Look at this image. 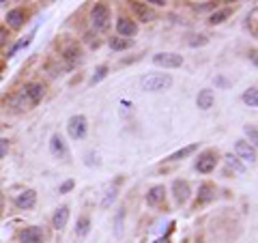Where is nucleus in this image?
Returning a JSON list of instances; mask_svg holds the SVG:
<instances>
[{
  "label": "nucleus",
  "mask_w": 258,
  "mask_h": 243,
  "mask_svg": "<svg viewBox=\"0 0 258 243\" xmlns=\"http://www.w3.org/2000/svg\"><path fill=\"white\" fill-rule=\"evenodd\" d=\"M50 153L60 162H69V146L60 134H54L52 138H50Z\"/></svg>",
  "instance_id": "7"
},
{
  "label": "nucleus",
  "mask_w": 258,
  "mask_h": 243,
  "mask_svg": "<svg viewBox=\"0 0 258 243\" xmlns=\"http://www.w3.org/2000/svg\"><path fill=\"white\" fill-rule=\"evenodd\" d=\"M108 71H110V69H108V65H99V67L95 69V74H92V76H90V80H88V84H90V86H95V84H99V82H102V80H104V78L108 76Z\"/></svg>",
  "instance_id": "28"
},
{
  "label": "nucleus",
  "mask_w": 258,
  "mask_h": 243,
  "mask_svg": "<svg viewBox=\"0 0 258 243\" xmlns=\"http://www.w3.org/2000/svg\"><path fill=\"white\" fill-rule=\"evenodd\" d=\"M6 41H9V28H4V26H0V48H2Z\"/></svg>",
  "instance_id": "35"
},
{
  "label": "nucleus",
  "mask_w": 258,
  "mask_h": 243,
  "mask_svg": "<svg viewBox=\"0 0 258 243\" xmlns=\"http://www.w3.org/2000/svg\"><path fill=\"white\" fill-rule=\"evenodd\" d=\"M172 86V78L168 74H148L140 80V88L146 92H162Z\"/></svg>",
  "instance_id": "2"
},
{
  "label": "nucleus",
  "mask_w": 258,
  "mask_h": 243,
  "mask_svg": "<svg viewBox=\"0 0 258 243\" xmlns=\"http://www.w3.org/2000/svg\"><path fill=\"white\" fill-rule=\"evenodd\" d=\"M155 243H170V241H168V239H157Z\"/></svg>",
  "instance_id": "38"
},
{
  "label": "nucleus",
  "mask_w": 258,
  "mask_h": 243,
  "mask_svg": "<svg viewBox=\"0 0 258 243\" xmlns=\"http://www.w3.org/2000/svg\"><path fill=\"white\" fill-rule=\"evenodd\" d=\"M90 24L95 30H106L108 24H110V9L104 2H97L90 11Z\"/></svg>",
  "instance_id": "4"
},
{
  "label": "nucleus",
  "mask_w": 258,
  "mask_h": 243,
  "mask_svg": "<svg viewBox=\"0 0 258 243\" xmlns=\"http://www.w3.org/2000/svg\"><path fill=\"white\" fill-rule=\"evenodd\" d=\"M198 243H202V241H198Z\"/></svg>",
  "instance_id": "40"
},
{
  "label": "nucleus",
  "mask_w": 258,
  "mask_h": 243,
  "mask_svg": "<svg viewBox=\"0 0 258 243\" xmlns=\"http://www.w3.org/2000/svg\"><path fill=\"white\" fill-rule=\"evenodd\" d=\"M215 86H220V88H228V86H230V82H228L224 76H218V78H215Z\"/></svg>",
  "instance_id": "36"
},
{
  "label": "nucleus",
  "mask_w": 258,
  "mask_h": 243,
  "mask_svg": "<svg viewBox=\"0 0 258 243\" xmlns=\"http://www.w3.org/2000/svg\"><path fill=\"white\" fill-rule=\"evenodd\" d=\"M153 65L164 67V69H176L183 65V56L176 52H160L153 56Z\"/></svg>",
  "instance_id": "5"
},
{
  "label": "nucleus",
  "mask_w": 258,
  "mask_h": 243,
  "mask_svg": "<svg viewBox=\"0 0 258 243\" xmlns=\"http://www.w3.org/2000/svg\"><path fill=\"white\" fill-rule=\"evenodd\" d=\"M2 204H4V202H2V194H0V211H2Z\"/></svg>",
  "instance_id": "39"
},
{
  "label": "nucleus",
  "mask_w": 258,
  "mask_h": 243,
  "mask_svg": "<svg viewBox=\"0 0 258 243\" xmlns=\"http://www.w3.org/2000/svg\"><path fill=\"white\" fill-rule=\"evenodd\" d=\"M213 104H215V95H213L211 88H202V90L198 92L196 106H198L200 110H209V108H213Z\"/></svg>",
  "instance_id": "16"
},
{
  "label": "nucleus",
  "mask_w": 258,
  "mask_h": 243,
  "mask_svg": "<svg viewBox=\"0 0 258 243\" xmlns=\"http://www.w3.org/2000/svg\"><path fill=\"white\" fill-rule=\"evenodd\" d=\"M196 151H198V144H188V146H183V148H178V151H174L172 155H168L166 162H181V160L190 157L192 153H196Z\"/></svg>",
  "instance_id": "21"
},
{
  "label": "nucleus",
  "mask_w": 258,
  "mask_h": 243,
  "mask_svg": "<svg viewBox=\"0 0 258 243\" xmlns=\"http://www.w3.org/2000/svg\"><path fill=\"white\" fill-rule=\"evenodd\" d=\"M116 194H118V183L108 185V188H106V194H104V200H102V209H110L112 202L116 200Z\"/></svg>",
  "instance_id": "22"
},
{
  "label": "nucleus",
  "mask_w": 258,
  "mask_h": 243,
  "mask_svg": "<svg viewBox=\"0 0 258 243\" xmlns=\"http://www.w3.org/2000/svg\"><path fill=\"white\" fill-rule=\"evenodd\" d=\"M215 9H218V4H215V2H200V4H194V11H198V13L215 11Z\"/></svg>",
  "instance_id": "29"
},
{
  "label": "nucleus",
  "mask_w": 258,
  "mask_h": 243,
  "mask_svg": "<svg viewBox=\"0 0 258 243\" xmlns=\"http://www.w3.org/2000/svg\"><path fill=\"white\" fill-rule=\"evenodd\" d=\"M146 4H155V6H162V4H166V2H164V0H148Z\"/></svg>",
  "instance_id": "37"
},
{
  "label": "nucleus",
  "mask_w": 258,
  "mask_h": 243,
  "mask_svg": "<svg viewBox=\"0 0 258 243\" xmlns=\"http://www.w3.org/2000/svg\"><path fill=\"white\" fill-rule=\"evenodd\" d=\"M230 9H215L211 16H209V24L211 26H218V24H224L228 18H230Z\"/></svg>",
  "instance_id": "23"
},
{
  "label": "nucleus",
  "mask_w": 258,
  "mask_h": 243,
  "mask_svg": "<svg viewBox=\"0 0 258 243\" xmlns=\"http://www.w3.org/2000/svg\"><path fill=\"white\" fill-rule=\"evenodd\" d=\"M84 157H86V160H84L86 166H99V164H102V162H99V155H97V153H92V151H88Z\"/></svg>",
  "instance_id": "30"
},
{
  "label": "nucleus",
  "mask_w": 258,
  "mask_h": 243,
  "mask_svg": "<svg viewBox=\"0 0 258 243\" xmlns=\"http://www.w3.org/2000/svg\"><path fill=\"white\" fill-rule=\"evenodd\" d=\"M123 230H125V206H118L116 216H114V234L123 237Z\"/></svg>",
  "instance_id": "24"
},
{
  "label": "nucleus",
  "mask_w": 258,
  "mask_h": 243,
  "mask_svg": "<svg viewBox=\"0 0 258 243\" xmlns=\"http://www.w3.org/2000/svg\"><path fill=\"white\" fill-rule=\"evenodd\" d=\"M132 9L140 18V22H153L155 20V13L146 2H132Z\"/></svg>",
  "instance_id": "15"
},
{
  "label": "nucleus",
  "mask_w": 258,
  "mask_h": 243,
  "mask_svg": "<svg viewBox=\"0 0 258 243\" xmlns=\"http://www.w3.org/2000/svg\"><path fill=\"white\" fill-rule=\"evenodd\" d=\"M224 160H226V166H228V168H232L236 174H243V172H246V166H243V164H241L239 160H236V157H234L232 153H228V155L224 157Z\"/></svg>",
  "instance_id": "27"
},
{
  "label": "nucleus",
  "mask_w": 258,
  "mask_h": 243,
  "mask_svg": "<svg viewBox=\"0 0 258 243\" xmlns=\"http://www.w3.org/2000/svg\"><path fill=\"white\" fill-rule=\"evenodd\" d=\"M6 22H9L11 28H22L26 22V11L22 9V6H18V9H11L9 13H6Z\"/></svg>",
  "instance_id": "17"
},
{
  "label": "nucleus",
  "mask_w": 258,
  "mask_h": 243,
  "mask_svg": "<svg viewBox=\"0 0 258 243\" xmlns=\"http://www.w3.org/2000/svg\"><path fill=\"white\" fill-rule=\"evenodd\" d=\"M243 104L246 106H250V108H256L258 106V88L256 86H252V88H248L246 92H243Z\"/></svg>",
  "instance_id": "26"
},
{
  "label": "nucleus",
  "mask_w": 258,
  "mask_h": 243,
  "mask_svg": "<svg viewBox=\"0 0 258 243\" xmlns=\"http://www.w3.org/2000/svg\"><path fill=\"white\" fill-rule=\"evenodd\" d=\"M80 56H82L80 48H78V46H71V48H67V50L62 52V60L67 62V67H74V65H78Z\"/></svg>",
  "instance_id": "19"
},
{
  "label": "nucleus",
  "mask_w": 258,
  "mask_h": 243,
  "mask_svg": "<svg viewBox=\"0 0 258 243\" xmlns=\"http://www.w3.org/2000/svg\"><path fill=\"white\" fill-rule=\"evenodd\" d=\"M43 95H46V86L41 82H28L16 97V106L18 108H34V106H39Z\"/></svg>",
  "instance_id": "1"
},
{
  "label": "nucleus",
  "mask_w": 258,
  "mask_h": 243,
  "mask_svg": "<svg viewBox=\"0 0 258 243\" xmlns=\"http://www.w3.org/2000/svg\"><path fill=\"white\" fill-rule=\"evenodd\" d=\"M234 157L241 162H248V164H254L256 162V146L250 144L246 140H236L234 142Z\"/></svg>",
  "instance_id": "8"
},
{
  "label": "nucleus",
  "mask_w": 258,
  "mask_h": 243,
  "mask_svg": "<svg viewBox=\"0 0 258 243\" xmlns=\"http://www.w3.org/2000/svg\"><path fill=\"white\" fill-rule=\"evenodd\" d=\"M74 188H76V181H74V178H67V181H64V183H60L58 194H69V192L74 190Z\"/></svg>",
  "instance_id": "31"
},
{
  "label": "nucleus",
  "mask_w": 258,
  "mask_h": 243,
  "mask_svg": "<svg viewBox=\"0 0 258 243\" xmlns=\"http://www.w3.org/2000/svg\"><path fill=\"white\" fill-rule=\"evenodd\" d=\"M88 232H90V218L88 216H80L78 222H76V237L84 239Z\"/></svg>",
  "instance_id": "20"
},
{
  "label": "nucleus",
  "mask_w": 258,
  "mask_h": 243,
  "mask_svg": "<svg viewBox=\"0 0 258 243\" xmlns=\"http://www.w3.org/2000/svg\"><path fill=\"white\" fill-rule=\"evenodd\" d=\"M18 239L22 243H43V230L39 226H30V228H24V230H20Z\"/></svg>",
  "instance_id": "12"
},
{
  "label": "nucleus",
  "mask_w": 258,
  "mask_h": 243,
  "mask_svg": "<svg viewBox=\"0 0 258 243\" xmlns=\"http://www.w3.org/2000/svg\"><path fill=\"white\" fill-rule=\"evenodd\" d=\"M215 198V188L211 183H202L198 188V202L196 204H204V202H211Z\"/></svg>",
  "instance_id": "18"
},
{
  "label": "nucleus",
  "mask_w": 258,
  "mask_h": 243,
  "mask_svg": "<svg viewBox=\"0 0 258 243\" xmlns=\"http://www.w3.org/2000/svg\"><path fill=\"white\" fill-rule=\"evenodd\" d=\"M67 222H69V206L62 204V206H58V209L54 211V216H52V228H56V230H62V228L67 226Z\"/></svg>",
  "instance_id": "14"
},
{
  "label": "nucleus",
  "mask_w": 258,
  "mask_h": 243,
  "mask_svg": "<svg viewBox=\"0 0 258 243\" xmlns=\"http://www.w3.org/2000/svg\"><path fill=\"white\" fill-rule=\"evenodd\" d=\"M132 44L134 41L132 39H123V37H112L110 39V50H114V52H123V50H127V48H132Z\"/></svg>",
  "instance_id": "25"
},
{
  "label": "nucleus",
  "mask_w": 258,
  "mask_h": 243,
  "mask_svg": "<svg viewBox=\"0 0 258 243\" xmlns=\"http://www.w3.org/2000/svg\"><path fill=\"white\" fill-rule=\"evenodd\" d=\"M9 140H6V138H0V160H2V157L6 155V153H9Z\"/></svg>",
  "instance_id": "34"
},
{
  "label": "nucleus",
  "mask_w": 258,
  "mask_h": 243,
  "mask_svg": "<svg viewBox=\"0 0 258 243\" xmlns=\"http://www.w3.org/2000/svg\"><path fill=\"white\" fill-rule=\"evenodd\" d=\"M116 32H118V37H123V39H132L138 34V26L127 18H118L116 20Z\"/></svg>",
  "instance_id": "10"
},
{
  "label": "nucleus",
  "mask_w": 258,
  "mask_h": 243,
  "mask_svg": "<svg viewBox=\"0 0 258 243\" xmlns=\"http://www.w3.org/2000/svg\"><path fill=\"white\" fill-rule=\"evenodd\" d=\"M218 166V151H204L198 155L196 160V170L200 174H209Z\"/></svg>",
  "instance_id": "6"
},
{
  "label": "nucleus",
  "mask_w": 258,
  "mask_h": 243,
  "mask_svg": "<svg viewBox=\"0 0 258 243\" xmlns=\"http://www.w3.org/2000/svg\"><path fill=\"white\" fill-rule=\"evenodd\" d=\"M246 134L250 136V144H254V142H256V125L254 123L246 125Z\"/></svg>",
  "instance_id": "33"
},
{
  "label": "nucleus",
  "mask_w": 258,
  "mask_h": 243,
  "mask_svg": "<svg viewBox=\"0 0 258 243\" xmlns=\"http://www.w3.org/2000/svg\"><path fill=\"white\" fill-rule=\"evenodd\" d=\"M67 134L71 140H84L86 134H88V120H86L84 114H74L67 120Z\"/></svg>",
  "instance_id": "3"
},
{
  "label": "nucleus",
  "mask_w": 258,
  "mask_h": 243,
  "mask_svg": "<svg viewBox=\"0 0 258 243\" xmlns=\"http://www.w3.org/2000/svg\"><path fill=\"white\" fill-rule=\"evenodd\" d=\"M209 44V39L204 37V34H198V37H192V41H190V46L192 48H196V46H206Z\"/></svg>",
  "instance_id": "32"
},
{
  "label": "nucleus",
  "mask_w": 258,
  "mask_h": 243,
  "mask_svg": "<svg viewBox=\"0 0 258 243\" xmlns=\"http://www.w3.org/2000/svg\"><path fill=\"white\" fill-rule=\"evenodd\" d=\"M166 198V188L164 185H153L148 192H146V204L148 206H160Z\"/></svg>",
  "instance_id": "13"
},
{
  "label": "nucleus",
  "mask_w": 258,
  "mask_h": 243,
  "mask_svg": "<svg viewBox=\"0 0 258 243\" xmlns=\"http://www.w3.org/2000/svg\"><path fill=\"white\" fill-rule=\"evenodd\" d=\"M172 196H174L176 204H185L192 196V188L188 181H183V178H176V181H172Z\"/></svg>",
  "instance_id": "9"
},
{
  "label": "nucleus",
  "mask_w": 258,
  "mask_h": 243,
  "mask_svg": "<svg viewBox=\"0 0 258 243\" xmlns=\"http://www.w3.org/2000/svg\"><path fill=\"white\" fill-rule=\"evenodd\" d=\"M37 204V192L34 190H24L22 194L16 196V206L22 211H26V209H32V206Z\"/></svg>",
  "instance_id": "11"
}]
</instances>
